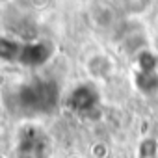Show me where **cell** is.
I'll return each instance as SVG.
<instances>
[{
  "instance_id": "cell-1",
  "label": "cell",
  "mask_w": 158,
  "mask_h": 158,
  "mask_svg": "<svg viewBox=\"0 0 158 158\" xmlns=\"http://www.w3.org/2000/svg\"><path fill=\"white\" fill-rule=\"evenodd\" d=\"M54 52V45L45 41V39H34V41H26L23 45V52H21V60L19 63L28 65V67H37L43 65L50 60Z\"/></svg>"
},
{
  "instance_id": "cell-2",
  "label": "cell",
  "mask_w": 158,
  "mask_h": 158,
  "mask_svg": "<svg viewBox=\"0 0 158 158\" xmlns=\"http://www.w3.org/2000/svg\"><path fill=\"white\" fill-rule=\"evenodd\" d=\"M114 60L104 52H97L86 60V71L93 80H108L114 74Z\"/></svg>"
},
{
  "instance_id": "cell-3",
  "label": "cell",
  "mask_w": 158,
  "mask_h": 158,
  "mask_svg": "<svg viewBox=\"0 0 158 158\" xmlns=\"http://www.w3.org/2000/svg\"><path fill=\"white\" fill-rule=\"evenodd\" d=\"M71 104L74 108H78V112H82V108H84V114H86L89 108H97V104H99V91L91 84H78L73 89Z\"/></svg>"
},
{
  "instance_id": "cell-4",
  "label": "cell",
  "mask_w": 158,
  "mask_h": 158,
  "mask_svg": "<svg viewBox=\"0 0 158 158\" xmlns=\"http://www.w3.org/2000/svg\"><path fill=\"white\" fill-rule=\"evenodd\" d=\"M23 45H24V41H21L13 35L0 34V61L2 63H19Z\"/></svg>"
},
{
  "instance_id": "cell-5",
  "label": "cell",
  "mask_w": 158,
  "mask_h": 158,
  "mask_svg": "<svg viewBox=\"0 0 158 158\" xmlns=\"http://www.w3.org/2000/svg\"><path fill=\"white\" fill-rule=\"evenodd\" d=\"M134 86L143 97L147 99L156 97L158 95V71H151V73L134 71Z\"/></svg>"
},
{
  "instance_id": "cell-6",
  "label": "cell",
  "mask_w": 158,
  "mask_h": 158,
  "mask_svg": "<svg viewBox=\"0 0 158 158\" xmlns=\"http://www.w3.org/2000/svg\"><path fill=\"white\" fill-rule=\"evenodd\" d=\"M134 63H136L134 71H145V73L158 71V54L145 47L134 56Z\"/></svg>"
},
{
  "instance_id": "cell-7",
  "label": "cell",
  "mask_w": 158,
  "mask_h": 158,
  "mask_svg": "<svg viewBox=\"0 0 158 158\" xmlns=\"http://www.w3.org/2000/svg\"><path fill=\"white\" fill-rule=\"evenodd\" d=\"M152 0H123V8L128 15H143L151 8Z\"/></svg>"
},
{
  "instance_id": "cell-8",
  "label": "cell",
  "mask_w": 158,
  "mask_h": 158,
  "mask_svg": "<svg viewBox=\"0 0 158 158\" xmlns=\"http://www.w3.org/2000/svg\"><path fill=\"white\" fill-rule=\"evenodd\" d=\"M138 158H158V141L143 139L138 149Z\"/></svg>"
},
{
  "instance_id": "cell-9",
  "label": "cell",
  "mask_w": 158,
  "mask_h": 158,
  "mask_svg": "<svg viewBox=\"0 0 158 158\" xmlns=\"http://www.w3.org/2000/svg\"><path fill=\"white\" fill-rule=\"evenodd\" d=\"M4 2H10V0H0V4H4Z\"/></svg>"
}]
</instances>
